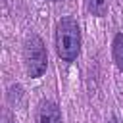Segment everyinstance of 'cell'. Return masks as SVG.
I'll use <instances>...</instances> for the list:
<instances>
[{
  "label": "cell",
  "instance_id": "5b68a950",
  "mask_svg": "<svg viewBox=\"0 0 123 123\" xmlns=\"http://www.w3.org/2000/svg\"><path fill=\"white\" fill-rule=\"evenodd\" d=\"M85 4H86V10H88L92 15L102 17V15H106V12H108V0H85Z\"/></svg>",
  "mask_w": 123,
  "mask_h": 123
},
{
  "label": "cell",
  "instance_id": "3957f363",
  "mask_svg": "<svg viewBox=\"0 0 123 123\" xmlns=\"http://www.w3.org/2000/svg\"><path fill=\"white\" fill-rule=\"evenodd\" d=\"M37 123H62L60 108L50 100H42L37 110Z\"/></svg>",
  "mask_w": 123,
  "mask_h": 123
},
{
  "label": "cell",
  "instance_id": "ba28073f",
  "mask_svg": "<svg viewBox=\"0 0 123 123\" xmlns=\"http://www.w3.org/2000/svg\"><path fill=\"white\" fill-rule=\"evenodd\" d=\"M52 2H58V0H52Z\"/></svg>",
  "mask_w": 123,
  "mask_h": 123
},
{
  "label": "cell",
  "instance_id": "7a4b0ae2",
  "mask_svg": "<svg viewBox=\"0 0 123 123\" xmlns=\"http://www.w3.org/2000/svg\"><path fill=\"white\" fill-rule=\"evenodd\" d=\"M23 62L29 77H40L46 71L48 54L44 48V42L38 35H29L23 46Z\"/></svg>",
  "mask_w": 123,
  "mask_h": 123
},
{
  "label": "cell",
  "instance_id": "277c9868",
  "mask_svg": "<svg viewBox=\"0 0 123 123\" xmlns=\"http://www.w3.org/2000/svg\"><path fill=\"white\" fill-rule=\"evenodd\" d=\"M111 52H113V62L123 71V33H117L115 35L113 44H111Z\"/></svg>",
  "mask_w": 123,
  "mask_h": 123
},
{
  "label": "cell",
  "instance_id": "6da1fadb",
  "mask_svg": "<svg viewBox=\"0 0 123 123\" xmlns=\"http://www.w3.org/2000/svg\"><path fill=\"white\" fill-rule=\"evenodd\" d=\"M81 50V29L73 17L60 19L56 27V52L63 62H73Z\"/></svg>",
  "mask_w": 123,
  "mask_h": 123
},
{
  "label": "cell",
  "instance_id": "52a82bcc",
  "mask_svg": "<svg viewBox=\"0 0 123 123\" xmlns=\"http://www.w3.org/2000/svg\"><path fill=\"white\" fill-rule=\"evenodd\" d=\"M110 123H119V121H117L115 117H111V119H110Z\"/></svg>",
  "mask_w": 123,
  "mask_h": 123
},
{
  "label": "cell",
  "instance_id": "8992f818",
  "mask_svg": "<svg viewBox=\"0 0 123 123\" xmlns=\"http://www.w3.org/2000/svg\"><path fill=\"white\" fill-rule=\"evenodd\" d=\"M4 123H17L15 119H12L10 115H4Z\"/></svg>",
  "mask_w": 123,
  "mask_h": 123
}]
</instances>
